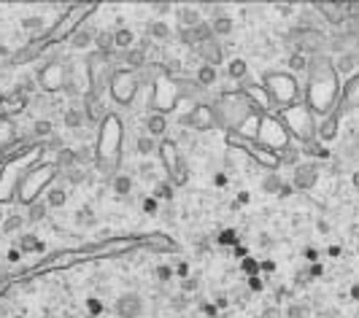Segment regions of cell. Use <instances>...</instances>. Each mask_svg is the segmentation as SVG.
Wrapping results in <instances>:
<instances>
[{
	"label": "cell",
	"instance_id": "1",
	"mask_svg": "<svg viewBox=\"0 0 359 318\" xmlns=\"http://www.w3.org/2000/svg\"><path fill=\"white\" fill-rule=\"evenodd\" d=\"M65 78H68V73H65V65H62L60 60L43 65V68L38 70V87L46 89V92L62 89V87H65Z\"/></svg>",
	"mask_w": 359,
	"mask_h": 318
},
{
	"label": "cell",
	"instance_id": "2",
	"mask_svg": "<svg viewBox=\"0 0 359 318\" xmlns=\"http://www.w3.org/2000/svg\"><path fill=\"white\" fill-rule=\"evenodd\" d=\"M178 124H181V127H195V129H208V127L216 124V116H213V111L208 105H197L192 114H186V116L178 119Z\"/></svg>",
	"mask_w": 359,
	"mask_h": 318
},
{
	"label": "cell",
	"instance_id": "3",
	"mask_svg": "<svg viewBox=\"0 0 359 318\" xmlns=\"http://www.w3.org/2000/svg\"><path fill=\"white\" fill-rule=\"evenodd\" d=\"M162 156H165V162L170 165L167 170L173 173V181L176 183H186V178H189V173H186V167H184V162L178 159V154H176V143H162Z\"/></svg>",
	"mask_w": 359,
	"mask_h": 318
},
{
	"label": "cell",
	"instance_id": "4",
	"mask_svg": "<svg viewBox=\"0 0 359 318\" xmlns=\"http://www.w3.org/2000/svg\"><path fill=\"white\" fill-rule=\"evenodd\" d=\"M143 313V299L138 294H122L116 299V315L119 318H138Z\"/></svg>",
	"mask_w": 359,
	"mask_h": 318
},
{
	"label": "cell",
	"instance_id": "5",
	"mask_svg": "<svg viewBox=\"0 0 359 318\" xmlns=\"http://www.w3.org/2000/svg\"><path fill=\"white\" fill-rule=\"evenodd\" d=\"M176 19H178V27H186V30H192L203 22V14L197 11L195 6H178L176 8Z\"/></svg>",
	"mask_w": 359,
	"mask_h": 318
},
{
	"label": "cell",
	"instance_id": "6",
	"mask_svg": "<svg viewBox=\"0 0 359 318\" xmlns=\"http://www.w3.org/2000/svg\"><path fill=\"white\" fill-rule=\"evenodd\" d=\"M295 183L300 189H310L316 183V167L314 165H300L295 170Z\"/></svg>",
	"mask_w": 359,
	"mask_h": 318
},
{
	"label": "cell",
	"instance_id": "7",
	"mask_svg": "<svg viewBox=\"0 0 359 318\" xmlns=\"http://www.w3.org/2000/svg\"><path fill=\"white\" fill-rule=\"evenodd\" d=\"M70 46L73 49H89V46L94 43V33L89 30V27H79V30L70 33Z\"/></svg>",
	"mask_w": 359,
	"mask_h": 318
},
{
	"label": "cell",
	"instance_id": "8",
	"mask_svg": "<svg viewBox=\"0 0 359 318\" xmlns=\"http://www.w3.org/2000/svg\"><path fill=\"white\" fill-rule=\"evenodd\" d=\"M200 57L205 60V65H211V68H216V65H222V49L216 41H208L200 46Z\"/></svg>",
	"mask_w": 359,
	"mask_h": 318
},
{
	"label": "cell",
	"instance_id": "9",
	"mask_svg": "<svg viewBox=\"0 0 359 318\" xmlns=\"http://www.w3.org/2000/svg\"><path fill=\"white\" fill-rule=\"evenodd\" d=\"M211 30H213V38H216V35H230L232 33V16H227V14L213 16Z\"/></svg>",
	"mask_w": 359,
	"mask_h": 318
},
{
	"label": "cell",
	"instance_id": "10",
	"mask_svg": "<svg viewBox=\"0 0 359 318\" xmlns=\"http://www.w3.org/2000/svg\"><path fill=\"white\" fill-rule=\"evenodd\" d=\"M146 129H149V135H151V138L162 135L165 129H167V119H165V114H154V116H149V119H146Z\"/></svg>",
	"mask_w": 359,
	"mask_h": 318
},
{
	"label": "cell",
	"instance_id": "11",
	"mask_svg": "<svg viewBox=\"0 0 359 318\" xmlns=\"http://www.w3.org/2000/svg\"><path fill=\"white\" fill-rule=\"evenodd\" d=\"M132 41H135V33L127 30V27H119V30L113 33V49H130Z\"/></svg>",
	"mask_w": 359,
	"mask_h": 318
},
{
	"label": "cell",
	"instance_id": "12",
	"mask_svg": "<svg viewBox=\"0 0 359 318\" xmlns=\"http://www.w3.org/2000/svg\"><path fill=\"white\" fill-rule=\"evenodd\" d=\"M149 38H154V41H167V38H170V27H167L162 19L149 22Z\"/></svg>",
	"mask_w": 359,
	"mask_h": 318
},
{
	"label": "cell",
	"instance_id": "13",
	"mask_svg": "<svg viewBox=\"0 0 359 318\" xmlns=\"http://www.w3.org/2000/svg\"><path fill=\"white\" fill-rule=\"evenodd\" d=\"M54 167H60V170H70V167H76V151L73 148H68L65 146L60 154H57V159H54Z\"/></svg>",
	"mask_w": 359,
	"mask_h": 318
},
{
	"label": "cell",
	"instance_id": "14",
	"mask_svg": "<svg viewBox=\"0 0 359 318\" xmlns=\"http://www.w3.org/2000/svg\"><path fill=\"white\" fill-rule=\"evenodd\" d=\"M46 210H49V205H46V202H33L30 208H27L25 221H27V224H38V221H43V219H46Z\"/></svg>",
	"mask_w": 359,
	"mask_h": 318
},
{
	"label": "cell",
	"instance_id": "15",
	"mask_svg": "<svg viewBox=\"0 0 359 318\" xmlns=\"http://www.w3.org/2000/svg\"><path fill=\"white\" fill-rule=\"evenodd\" d=\"M192 33H195V43H197V46H203V43H208V41H213L211 22H200L197 27H192Z\"/></svg>",
	"mask_w": 359,
	"mask_h": 318
},
{
	"label": "cell",
	"instance_id": "16",
	"mask_svg": "<svg viewBox=\"0 0 359 318\" xmlns=\"http://www.w3.org/2000/svg\"><path fill=\"white\" fill-rule=\"evenodd\" d=\"M84 119H87V114H84L81 108H68L65 111V127H70V129H79L84 124Z\"/></svg>",
	"mask_w": 359,
	"mask_h": 318
},
{
	"label": "cell",
	"instance_id": "17",
	"mask_svg": "<svg viewBox=\"0 0 359 318\" xmlns=\"http://www.w3.org/2000/svg\"><path fill=\"white\" fill-rule=\"evenodd\" d=\"M94 46L100 49V54H108L113 49V33L111 30H100L98 35H94Z\"/></svg>",
	"mask_w": 359,
	"mask_h": 318
},
{
	"label": "cell",
	"instance_id": "18",
	"mask_svg": "<svg viewBox=\"0 0 359 318\" xmlns=\"http://www.w3.org/2000/svg\"><path fill=\"white\" fill-rule=\"evenodd\" d=\"M111 186H113V192H116V194H122V197H125V194L132 192V178H130V175H113Z\"/></svg>",
	"mask_w": 359,
	"mask_h": 318
},
{
	"label": "cell",
	"instance_id": "19",
	"mask_svg": "<svg viewBox=\"0 0 359 318\" xmlns=\"http://www.w3.org/2000/svg\"><path fill=\"white\" fill-rule=\"evenodd\" d=\"M33 135H35V138H52V135H54L52 119H38L35 124H33Z\"/></svg>",
	"mask_w": 359,
	"mask_h": 318
},
{
	"label": "cell",
	"instance_id": "20",
	"mask_svg": "<svg viewBox=\"0 0 359 318\" xmlns=\"http://www.w3.org/2000/svg\"><path fill=\"white\" fill-rule=\"evenodd\" d=\"M65 202H68L65 189H49L46 192V205H49V208H62Z\"/></svg>",
	"mask_w": 359,
	"mask_h": 318
},
{
	"label": "cell",
	"instance_id": "21",
	"mask_svg": "<svg viewBox=\"0 0 359 318\" xmlns=\"http://www.w3.org/2000/svg\"><path fill=\"white\" fill-rule=\"evenodd\" d=\"M216 81V68H211V65H200V68H197V84H200V87H208V84H213Z\"/></svg>",
	"mask_w": 359,
	"mask_h": 318
},
{
	"label": "cell",
	"instance_id": "22",
	"mask_svg": "<svg viewBox=\"0 0 359 318\" xmlns=\"http://www.w3.org/2000/svg\"><path fill=\"white\" fill-rule=\"evenodd\" d=\"M135 151L143 154V156L154 154V138H151V135H140V138L135 140Z\"/></svg>",
	"mask_w": 359,
	"mask_h": 318
},
{
	"label": "cell",
	"instance_id": "23",
	"mask_svg": "<svg viewBox=\"0 0 359 318\" xmlns=\"http://www.w3.org/2000/svg\"><path fill=\"white\" fill-rule=\"evenodd\" d=\"M319 8L327 14V22L329 24H343L346 16H340V14H343V11H340V6H332V8H329V6H319Z\"/></svg>",
	"mask_w": 359,
	"mask_h": 318
},
{
	"label": "cell",
	"instance_id": "24",
	"mask_svg": "<svg viewBox=\"0 0 359 318\" xmlns=\"http://www.w3.org/2000/svg\"><path fill=\"white\" fill-rule=\"evenodd\" d=\"M33 248H38L35 235H30V232H22V237H19V251H22V254H30Z\"/></svg>",
	"mask_w": 359,
	"mask_h": 318
},
{
	"label": "cell",
	"instance_id": "25",
	"mask_svg": "<svg viewBox=\"0 0 359 318\" xmlns=\"http://www.w3.org/2000/svg\"><path fill=\"white\" fill-rule=\"evenodd\" d=\"M125 60H127V65H132V68H140V65L146 62V51L143 49H132V51L125 54Z\"/></svg>",
	"mask_w": 359,
	"mask_h": 318
},
{
	"label": "cell",
	"instance_id": "26",
	"mask_svg": "<svg viewBox=\"0 0 359 318\" xmlns=\"http://www.w3.org/2000/svg\"><path fill=\"white\" fill-rule=\"evenodd\" d=\"M73 151H76V165H87L94 159V151L89 146H79V148H73Z\"/></svg>",
	"mask_w": 359,
	"mask_h": 318
},
{
	"label": "cell",
	"instance_id": "27",
	"mask_svg": "<svg viewBox=\"0 0 359 318\" xmlns=\"http://www.w3.org/2000/svg\"><path fill=\"white\" fill-rule=\"evenodd\" d=\"M354 65H356V54L348 51V54H343V57L338 60V70H340V73H351Z\"/></svg>",
	"mask_w": 359,
	"mask_h": 318
},
{
	"label": "cell",
	"instance_id": "28",
	"mask_svg": "<svg viewBox=\"0 0 359 318\" xmlns=\"http://www.w3.org/2000/svg\"><path fill=\"white\" fill-rule=\"evenodd\" d=\"M197 288H200V278H195V275L181 278V292H184V294H195Z\"/></svg>",
	"mask_w": 359,
	"mask_h": 318
},
{
	"label": "cell",
	"instance_id": "29",
	"mask_svg": "<svg viewBox=\"0 0 359 318\" xmlns=\"http://www.w3.org/2000/svg\"><path fill=\"white\" fill-rule=\"evenodd\" d=\"M62 175H65V181H68V183H73V186L84 181V170H81L79 165H76V167H70V170H62Z\"/></svg>",
	"mask_w": 359,
	"mask_h": 318
},
{
	"label": "cell",
	"instance_id": "30",
	"mask_svg": "<svg viewBox=\"0 0 359 318\" xmlns=\"http://www.w3.org/2000/svg\"><path fill=\"white\" fill-rule=\"evenodd\" d=\"M25 227V216H8L6 224H3V232H16Z\"/></svg>",
	"mask_w": 359,
	"mask_h": 318
},
{
	"label": "cell",
	"instance_id": "31",
	"mask_svg": "<svg viewBox=\"0 0 359 318\" xmlns=\"http://www.w3.org/2000/svg\"><path fill=\"white\" fill-rule=\"evenodd\" d=\"M49 151H54V154H60L62 148H65V140L60 138V135H52V138H46V143H43Z\"/></svg>",
	"mask_w": 359,
	"mask_h": 318
},
{
	"label": "cell",
	"instance_id": "32",
	"mask_svg": "<svg viewBox=\"0 0 359 318\" xmlns=\"http://www.w3.org/2000/svg\"><path fill=\"white\" fill-rule=\"evenodd\" d=\"M262 189L270 192V194H276V192L281 189V178H278V175H268V178L262 181Z\"/></svg>",
	"mask_w": 359,
	"mask_h": 318
},
{
	"label": "cell",
	"instance_id": "33",
	"mask_svg": "<svg viewBox=\"0 0 359 318\" xmlns=\"http://www.w3.org/2000/svg\"><path fill=\"white\" fill-rule=\"evenodd\" d=\"M22 27H25V30H30V33H35V30H41V27H43V19H41V16H25Z\"/></svg>",
	"mask_w": 359,
	"mask_h": 318
},
{
	"label": "cell",
	"instance_id": "34",
	"mask_svg": "<svg viewBox=\"0 0 359 318\" xmlns=\"http://www.w3.org/2000/svg\"><path fill=\"white\" fill-rule=\"evenodd\" d=\"M289 68L292 70H302V68H305V54H302V51L292 54V57H289Z\"/></svg>",
	"mask_w": 359,
	"mask_h": 318
},
{
	"label": "cell",
	"instance_id": "35",
	"mask_svg": "<svg viewBox=\"0 0 359 318\" xmlns=\"http://www.w3.org/2000/svg\"><path fill=\"white\" fill-rule=\"evenodd\" d=\"M170 305H173V310H186V307H189V297L181 292V294H176L173 299H170Z\"/></svg>",
	"mask_w": 359,
	"mask_h": 318
},
{
	"label": "cell",
	"instance_id": "36",
	"mask_svg": "<svg viewBox=\"0 0 359 318\" xmlns=\"http://www.w3.org/2000/svg\"><path fill=\"white\" fill-rule=\"evenodd\" d=\"M230 76H232V78H241V76H246V62H243V60H235V62H230Z\"/></svg>",
	"mask_w": 359,
	"mask_h": 318
},
{
	"label": "cell",
	"instance_id": "37",
	"mask_svg": "<svg viewBox=\"0 0 359 318\" xmlns=\"http://www.w3.org/2000/svg\"><path fill=\"white\" fill-rule=\"evenodd\" d=\"M94 216H92V210L89 208H81L79 213H76V224H92Z\"/></svg>",
	"mask_w": 359,
	"mask_h": 318
},
{
	"label": "cell",
	"instance_id": "38",
	"mask_svg": "<svg viewBox=\"0 0 359 318\" xmlns=\"http://www.w3.org/2000/svg\"><path fill=\"white\" fill-rule=\"evenodd\" d=\"M178 38H181V43H186V46H195V33L186 30V27H178Z\"/></svg>",
	"mask_w": 359,
	"mask_h": 318
},
{
	"label": "cell",
	"instance_id": "39",
	"mask_svg": "<svg viewBox=\"0 0 359 318\" xmlns=\"http://www.w3.org/2000/svg\"><path fill=\"white\" fill-rule=\"evenodd\" d=\"M338 132V124H335V119H327L324 121V127H321V135H324V138H332Z\"/></svg>",
	"mask_w": 359,
	"mask_h": 318
},
{
	"label": "cell",
	"instance_id": "40",
	"mask_svg": "<svg viewBox=\"0 0 359 318\" xmlns=\"http://www.w3.org/2000/svg\"><path fill=\"white\" fill-rule=\"evenodd\" d=\"M305 307H302V305H289V310H286V315L289 318H305Z\"/></svg>",
	"mask_w": 359,
	"mask_h": 318
},
{
	"label": "cell",
	"instance_id": "41",
	"mask_svg": "<svg viewBox=\"0 0 359 318\" xmlns=\"http://www.w3.org/2000/svg\"><path fill=\"white\" fill-rule=\"evenodd\" d=\"M340 11L348 14L351 19H359V3H348V6H340Z\"/></svg>",
	"mask_w": 359,
	"mask_h": 318
},
{
	"label": "cell",
	"instance_id": "42",
	"mask_svg": "<svg viewBox=\"0 0 359 318\" xmlns=\"http://www.w3.org/2000/svg\"><path fill=\"white\" fill-rule=\"evenodd\" d=\"M154 275H157V280H162V283H165V280H170V278H173V270L162 264V267H157V273H154Z\"/></svg>",
	"mask_w": 359,
	"mask_h": 318
},
{
	"label": "cell",
	"instance_id": "43",
	"mask_svg": "<svg viewBox=\"0 0 359 318\" xmlns=\"http://www.w3.org/2000/svg\"><path fill=\"white\" fill-rule=\"evenodd\" d=\"M154 194H157V200H159V197H165V200L173 197V192H170V183H157V192H154Z\"/></svg>",
	"mask_w": 359,
	"mask_h": 318
},
{
	"label": "cell",
	"instance_id": "44",
	"mask_svg": "<svg viewBox=\"0 0 359 318\" xmlns=\"http://www.w3.org/2000/svg\"><path fill=\"white\" fill-rule=\"evenodd\" d=\"M143 208H146V213H149V216H154V213H159V205H157V200H146V202H143Z\"/></svg>",
	"mask_w": 359,
	"mask_h": 318
},
{
	"label": "cell",
	"instance_id": "45",
	"mask_svg": "<svg viewBox=\"0 0 359 318\" xmlns=\"http://www.w3.org/2000/svg\"><path fill=\"white\" fill-rule=\"evenodd\" d=\"M151 8H154V14L159 16V14H167V11H170V8H173V6H170V3H154V6H151Z\"/></svg>",
	"mask_w": 359,
	"mask_h": 318
},
{
	"label": "cell",
	"instance_id": "46",
	"mask_svg": "<svg viewBox=\"0 0 359 318\" xmlns=\"http://www.w3.org/2000/svg\"><path fill=\"white\" fill-rule=\"evenodd\" d=\"M305 259H308V261H316V259H319V251H316V248H305Z\"/></svg>",
	"mask_w": 359,
	"mask_h": 318
},
{
	"label": "cell",
	"instance_id": "47",
	"mask_svg": "<svg viewBox=\"0 0 359 318\" xmlns=\"http://www.w3.org/2000/svg\"><path fill=\"white\" fill-rule=\"evenodd\" d=\"M87 305H89V310H92V313H100V307H103V305L98 302V299H89Z\"/></svg>",
	"mask_w": 359,
	"mask_h": 318
},
{
	"label": "cell",
	"instance_id": "48",
	"mask_svg": "<svg viewBox=\"0 0 359 318\" xmlns=\"http://www.w3.org/2000/svg\"><path fill=\"white\" fill-rule=\"evenodd\" d=\"M19 256H22V251H19V248L8 251V259H11V261H19Z\"/></svg>",
	"mask_w": 359,
	"mask_h": 318
},
{
	"label": "cell",
	"instance_id": "49",
	"mask_svg": "<svg viewBox=\"0 0 359 318\" xmlns=\"http://www.w3.org/2000/svg\"><path fill=\"white\" fill-rule=\"evenodd\" d=\"M186 270H189V267H186V264H184V261H181V264H178V267H176V273H178V278H186Z\"/></svg>",
	"mask_w": 359,
	"mask_h": 318
},
{
	"label": "cell",
	"instance_id": "50",
	"mask_svg": "<svg viewBox=\"0 0 359 318\" xmlns=\"http://www.w3.org/2000/svg\"><path fill=\"white\" fill-rule=\"evenodd\" d=\"M327 254H329V256H338V254H340V248H338V246H329V248H327Z\"/></svg>",
	"mask_w": 359,
	"mask_h": 318
},
{
	"label": "cell",
	"instance_id": "51",
	"mask_svg": "<svg viewBox=\"0 0 359 318\" xmlns=\"http://www.w3.org/2000/svg\"><path fill=\"white\" fill-rule=\"evenodd\" d=\"M351 299H359V283L351 286Z\"/></svg>",
	"mask_w": 359,
	"mask_h": 318
},
{
	"label": "cell",
	"instance_id": "52",
	"mask_svg": "<svg viewBox=\"0 0 359 318\" xmlns=\"http://www.w3.org/2000/svg\"><path fill=\"white\" fill-rule=\"evenodd\" d=\"M354 186H359V173L354 175Z\"/></svg>",
	"mask_w": 359,
	"mask_h": 318
}]
</instances>
